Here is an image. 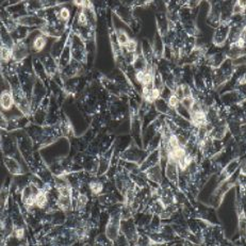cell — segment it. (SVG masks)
<instances>
[{"instance_id": "1", "label": "cell", "mask_w": 246, "mask_h": 246, "mask_svg": "<svg viewBox=\"0 0 246 246\" xmlns=\"http://www.w3.org/2000/svg\"><path fill=\"white\" fill-rule=\"evenodd\" d=\"M192 123H193L194 126H203V125L206 124L207 122V118H206V114L204 113L203 111H197V112H192Z\"/></svg>"}, {"instance_id": "2", "label": "cell", "mask_w": 246, "mask_h": 246, "mask_svg": "<svg viewBox=\"0 0 246 246\" xmlns=\"http://www.w3.org/2000/svg\"><path fill=\"white\" fill-rule=\"evenodd\" d=\"M0 101H1V107L5 110L11 109V107L13 106V97L8 92H3L1 94V100Z\"/></svg>"}, {"instance_id": "3", "label": "cell", "mask_w": 246, "mask_h": 246, "mask_svg": "<svg viewBox=\"0 0 246 246\" xmlns=\"http://www.w3.org/2000/svg\"><path fill=\"white\" fill-rule=\"evenodd\" d=\"M46 45V39L44 36H39L35 39V41L33 42V49L37 52L42 51L44 49Z\"/></svg>"}, {"instance_id": "4", "label": "cell", "mask_w": 246, "mask_h": 246, "mask_svg": "<svg viewBox=\"0 0 246 246\" xmlns=\"http://www.w3.org/2000/svg\"><path fill=\"white\" fill-rule=\"evenodd\" d=\"M47 204V196L44 191H39L36 194V206L39 208H44Z\"/></svg>"}, {"instance_id": "5", "label": "cell", "mask_w": 246, "mask_h": 246, "mask_svg": "<svg viewBox=\"0 0 246 246\" xmlns=\"http://www.w3.org/2000/svg\"><path fill=\"white\" fill-rule=\"evenodd\" d=\"M12 57V51L10 50L9 48L7 47H2L1 48V58H2L3 61L8 62Z\"/></svg>"}, {"instance_id": "6", "label": "cell", "mask_w": 246, "mask_h": 246, "mask_svg": "<svg viewBox=\"0 0 246 246\" xmlns=\"http://www.w3.org/2000/svg\"><path fill=\"white\" fill-rule=\"evenodd\" d=\"M117 39H118V43H120V45H126V44L129 42L128 35H127L125 32H123V31L117 32Z\"/></svg>"}, {"instance_id": "7", "label": "cell", "mask_w": 246, "mask_h": 246, "mask_svg": "<svg viewBox=\"0 0 246 246\" xmlns=\"http://www.w3.org/2000/svg\"><path fill=\"white\" fill-rule=\"evenodd\" d=\"M89 187H91L92 192L95 194H99L101 191H103V184L99 182H92L91 184H89Z\"/></svg>"}, {"instance_id": "8", "label": "cell", "mask_w": 246, "mask_h": 246, "mask_svg": "<svg viewBox=\"0 0 246 246\" xmlns=\"http://www.w3.org/2000/svg\"><path fill=\"white\" fill-rule=\"evenodd\" d=\"M125 47H126V50L128 52H134L135 49H136V42L133 41V39H129V42L125 45Z\"/></svg>"}, {"instance_id": "9", "label": "cell", "mask_w": 246, "mask_h": 246, "mask_svg": "<svg viewBox=\"0 0 246 246\" xmlns=\"http://www.w3.org/2000/svg\"><path fill=\"white\" fill-rule=\"evenodd\" d=\"M179 103H180V99L176 95H172L168 99V105H170V108H177Z\"/></svg>"}, {"instance_id": "10", "label": "cell", "mask_w": 246, "mask_h": 246, "mask_svg": "<svg viewBox=\"0 0 246 246\" xmlns=\"http://www.w3.org/2000/svg\"><path fill=\"white\" fill-rule=\"evenodd\" d=\"M181 103H182L183 107H184L185 109L190 110L192 108V105H193V98L192 97H183L182 99H181Z\"/></svg>"}, {"instance_id": "11", "label": "cell", "mask_w": 246, "mask_h": 246, "mask_svg": "<svg viewBox=\"0 0 246 246\" xmlns=\"http://www.w3.org/2000/svg\"><path fill=\"white\" fill-rule=\"evenodd\" d=\"M170 145L172 148H177V147H179V146H180V142H179L178 136L172 135V136L170 137Z\"/></svg>"}, {"instance_id": "12", "label": "cell", "mask_w": 246, "mask_h": 246, "mask_svg": "<svg viewBox=\"0 0 246 246\" xmlns=\"http://www.w3.org/2000/svg\"><path fill=\"white\" fill-rule=\"evenodd\" d=\"M78 24L82 27H85L87 25V17L83 12H80L78 16Z\"/></svg>"}, {"instance_id": "13", "label": "cell", "mask_w": 246, "mask_h": 246, "mask_svg": "<svg viewBox=\"0 0 246 246\" xmlns=\"http://www.w3.org/2000/svg\"><path fill=\"white\" fill-rule=\"evenodd\" d=\"M69 17H70V13L69 11H68V9H66V8L61 9V11H60V18H61L62 20H68Z\"/></svg>"}, {"instance_id": "14", "label": "cell", "mask_w": 246, "mask_h": 246, "mask_svg": "<svg viewBox=\"0 0 246 246\" xmlns=\"http://www.w3.org/2000/svg\"><path fill=\"white\" fill-rule=\"evenodd\" d=\"M87 203V198H86V196H84V195H80L78 197V205H79V207H84V205Z\"/></svg>"}, {"instance_id": "15", "label": "cell", "mask_w": 246, "mask_h": 246, "mask_svg": "<svg viewBox=\"0 0 246 246\" xmlns=\"http://www.w3.org/2000/svg\"><path fill=\"white\" fill-rule=\"evenodd\" d=\"M24 234H25V230L22 228H17L15 229V237L17 238V239H22V238H24Z\"/></svg>"}]
</instances>
